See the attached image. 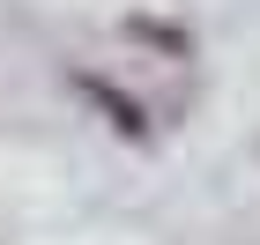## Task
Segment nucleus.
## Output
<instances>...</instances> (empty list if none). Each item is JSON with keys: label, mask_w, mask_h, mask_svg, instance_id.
Segmentation results:
<instances>
[{"label": "nucleus", "mask_w": 260, "mask_h": 245, "mask_svg": "<svg viewBox=\"0 0 260 245\" xmlns=\"http://www.w3.org/2000/svg\"><path fill=\"white\" fill-rule=\"evenodd\" d=\"M75 89L97 104V112H112V126H119L126 142H149V134H156V126H149V104H141V97H126L119 82H104V75H89V67H82V75H75Z\"/></svg>", "instance_id": "nucleus-1"}]
</instances>
